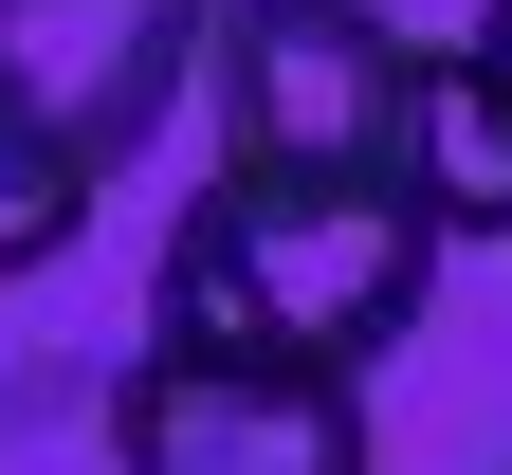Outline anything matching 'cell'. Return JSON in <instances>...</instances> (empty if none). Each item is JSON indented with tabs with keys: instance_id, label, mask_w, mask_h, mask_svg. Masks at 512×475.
<instances>
[{
	"instance_id": "cell-5",
	"label": "cell",
	"mask_w": 512,
	"mask_h": 475,
	"mask_svg": "<svg viewBox=\"0 0 512 475\" xmlns=\"http://www.w3.org/2000/svg\"><path fill=\"white\" fill-rule=\"evenodd\" d=\"M403 183H421V220H439V238H512V74H494L476 37H458V55H421Z\"/></svg>"
},
{
	"instance_id": "cell-7",
	"label": "cell",
	"mask_w": 512,
	"mask_h": 475,
	"mask_svg": "<svg viewBox=\"0 0 512 475\" xmlns=\"http://www.w3.org/2000/svg\"><path fill=\"white\" fill-rule=\"evenodd\" d=\"M74 220H92V183H74V165H37L19 128H0V275H37V256L74 238Z\"/></svg>"
},
{
	"instance_id": "cell-1",
	"label": "cell",
	"mask_w": 512,
	"mask_h": 475,
	"mask_svg": "<svg viewBox=\"0 0 512 475\" xmlns=\"http://www.w3.org/2000/svg\"><path fill=\"white\" fill-rule=\"evenodd\" d=\"M439 293V220L421 183H293V165H220L165 220L147 275V348L202 366H293V384H384Z\"/></svg>"
},
{
	"instance_id": "cell-4",
	"label": "cell",
	"mask_w": 512,
	"mask_h": 475,
	"mask_svg": "<svg viewBox=\"0 0 512 475\" xmlns=\"http://www.w3.org/2000/svg\"><path fill=\"white\" fill-rule=\"evenodd\" d=\"M110 457H128V475H366V384L128 348V366H110Z\"/></svg>"
},
{
	"instance_id": "cell-8",
	"label": "cell",
	"mask_w": 512,
	"mask_h": 475,
	"mask_svg": "<svg viewBox=\"0 0 512 475\" xmlns=\"http://www.w3.org/2000/svg\"><path fill=\"white\" fill-rule=\"evenodd\" d=\"M476 55H494V74H512V0H476Z\"/></svg>"
},
{
	"instance_id": "cell-6",
	"label": "cell",
	"mask_w": 512,
	"mask_h": 475,
	"mask_svg": "<svg viewBox=\"0 0 512 475\" xmlns=\"http://www.w3.org/2000/svg\"><path fill=\"white\" fill-rule=\"evenodd\" d=\"M0 475H128V457H110V384L0 366Z\"/></svg>"
},
{
	"instance_id": "cell-2",
	"label": "cell",
	"mask_w": 512,
	"mask_h": 475,
	"mask_svg": "<svg viewBox=\"0 0 512 475\" xmlns=\"http://www.w3.org/2000/svg\"><path fill=\"white\" fill-rule=\"evenodd\" d=\"M202 110H220V165L403 183V128H421V37L384 19V0H220Z\"/></svg>"
},
{
	"instance_id": "cell-3",
	"label": "cell",
	"mask_w": 512,
	"mask_h": 475,
	"mask_svg": "<svg viewBox=\"0 0 512 475\" xmlns=\"http://www.w3.org/2000/svg\"><path fill=\"white\" fill-rule=\"evenodd\" d=\"M202 55H220V0H0V128L37 165L110 183V165L165 147Z\"/></svg>"
}]
</instances>
